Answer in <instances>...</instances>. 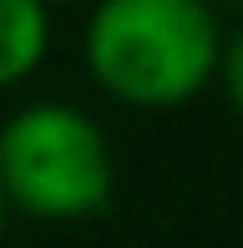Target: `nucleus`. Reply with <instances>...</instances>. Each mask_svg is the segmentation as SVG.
<instances>
[{"label": "nucleus", "instance_id": "nucleus-1", "mask_svg": "<svg viewBox=\"0 0 243 248\" xmlns=\"http://www.w3.org/2000/svg\"><path fill=\"white\" fill-rule=\"evenodd\" d=\"M218 46L223 20L213 0H96L81 56L112 101L167 111L213 86Z\"/></svg>", "mask_w": 243, "mask_h": 248}, {"label": "nucleus", "instance_id": "nucleus-2", "mask_svg": "<svg viewBox=\"0 0 243 248\" xmlns=\"http://www.w3.org/2000/svg\"><path fill=\"white\" fill-rule=\"evenodd\" d=\"M0 193L10 213L81 223L106 213L117 157L102 122L76 101H26L0 127Z\"/></svg>", "mask_w": 243, "mask_h": 248}, {"label": "nucleus", "instance_id": "nucleus-3", "mask_svg": "<svg viewBox=\"0 0 243 248\" xmlns=\"http://www.w3.org/2000/svg\"><path fill=\"white\" fill-rule=\"evenodd\" d=\"M51 51V10L41 0H0V92L30 81Z\"/></svg>", "mask_w": 243, "mask_h": 248}, {"label": "nucleus", "instance_id": "nucleus-4", "mask_svg": "<svg viewBox=\"0 0 243 248\" xmlns=\"http://www.w3.org/2000/svg\"><path fill=\"white\" fill-rule=\"evenodd\" d=\"M213 81L223 86L228 107L243 117V26H238V31H223V46H218V71H213Z\"/></svg>", "mask_w": 243, "mask_h": 248}, {"label": "nucleus", "instance_id": "nucleus-5", "mask_svg": "<svg viewBox=\"0 0 243 248\" xmlns=\"http://www.w3.org/2000/svg\"><path fill=\"white\" fill-rule=\"evenodd\" d=\"M5 228H10V202H5V193H0V238H5Z\"/></svg>", "mask_w": 243, "mask_h": 248}, {"label": "nucleus", "instance_id": "nucleus-6", "mask_svg": "<svg viewBox=\"0 0 243 248\" xmlns=\"http://www.w3.org/2000/svg\"><path fill=\"white\" fill-rule=\"evenodd\" d=\"M46 10H61V5H81V0H41Z\"/></svg>", "mask_w": 243, "mask_h": 248}, {"label": "nucleus", "instance_id": "nucleus-7", "mask_svg": "<svg viewBox=\"0 0 243 248\" xmlns=\"http://www.w3.org/2000/svg\"><path fill=\"white\" fill-rule=\"evenodd\" d=\"M223 5H233V10H243V0H223Z\"/></svg>", "mask_w": 243, "mask_h": 248}]
</instances>
